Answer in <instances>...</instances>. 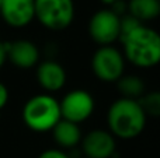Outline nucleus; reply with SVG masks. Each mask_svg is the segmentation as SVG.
Listing matches in <instances>:
<instances>
[{
    "label": "nucleus",
    "mask_w": 160,
    "mask_h": 158,
    "mask_svg": "<svg viewBox=\"0 0 160 158\" xmlns=\"http://www.w3.org/2000/svg\"><path fill=\"white\" fill-rule=\"evenodd\" d=\"M21 116L25 126L32 132H49L62 119L59 101L47 92L34 95L24 104Z\"/></svg>",
    "instance_id": "7ed1b4c3"
},
{
    "label": "nucleus",
    "mask_w": 160,
    "mask_h": 158,
    "mask_svg": "<svg viewBox=\"0 0 160 158\" xmlns=\"http://www.w3.org/2000/svg\"><path fill=\"white\" fill-rule=\"evenodd\" d=\"M117 86H118V90L121 92L122 98L138 101L145 94V83L138 76H133V74L125 76L124 74L117 81Z\"/></svg>",
    "instance_id": "4468645a"
},
{
    "label": "nucleus",
    "mask_w": 160,
    "mask_h": 158,
    "mask_svg": "<svg viewBox=\"0 0 160 158\" xmlns=\"http://www.w3.org/2000/svg\"><path fill=\"white\" fill-rule=\"evenodd\" d=\"M37 81L47 94H52L63 88L66 83V72L58 62L45 60L37 67Z\"/></svg>",
    "instance_id": "9b49d317"
},
{
    "label": "nucleus",
    "mask_w": 160,
    "mask_h": 158,
    "mask_svg": "<svg viewBox=\"0 0 160 158\" xmlns=\"http://www.w3.org/2000/svg\"><path fill=\"white\" fill-rule=\"evenodd\" d=\"M119 18L111 8H102L88 21V35L100 46H111L119 38Z\"/></svg>",
    "instance_id": "0eeeda50"
},
{
    "label": "nucleus",
    "mask_w": 160,
    "mask_h": 158,
    "mask_svg": "<svg viewBox=\"0 0 160 158\" xmlns=\"http://www.w3.org/2000/svg\"><path fill=\"white\" fill-rule=\"evenodd\" d=\"M127 8L129 16L143 24V21H150L159 17L160 0H129Z\"/></svg>",
    "instance_id": "ddd939ff"
},
{
    "label": "nucleus",
    "mask_w": 160,
    "mask_h": 158,
    "mask_svg": "<svg viewBox=\"0 0 160 158\" xmlns=\"http://www.w3.org/2000/svg\"><path fill=\"white\" fill-rule=\"evenodd\" d=\"M146 119L138 101L122 97L111 104L107 114L110 133L124 140L138 137L146 126Z\"/></svg>",
    "instance_id": "f257e3e1"
},
{
    "label": "nucleus",
    "mask_w": 160,
    "mask_h": 158,
    "mask_svg": "<svg viewBox=\"0 0 160 158\" xmlns=\"http://www.w3.org/2000/svg\"><path fill=\"white\" fill-rule=\"evenodd\" d=\"M124 58L141 69H149L160 60V36L158 31L141 24L121 41Z\"/></svg>",
    "instance_id": "f03ea898"
},
{
    "label": "nucleus",
    "mask_w": 160,
    "mask_h": 158,
    "mask_svg": "<svg viewBox=\"0 0 160 158\" xmlns=\"http://www.w3.org/2000/svg\"><path fill=\"white\" fill-rule=\"evenodd\" d=\"M0 16L10 27H25L35 18L34 0H2Z\"/></svg>",
    "instance_id": "1a4fd4ad"
},
{
    "label": "nucleus",
    "mask_w": 160,
    "mask_h": 158,
    "mask_svg": "<svg viewBox=\"0 0 160 158\" xmlns=\"http://www.w3.org/2000/svg\"><path fill=\"white\" fill-rule=\"evenodd\" d=\"M142 111L146 116H159L160 115V94L156 91H152L149 94H143L138 100Z\"/></svg>",
    "instance_id": "2eb2a0df"
},
{
    "label": "nucleus",
    "mask_w": 160,
    "mask_h": 158,
    "mask_svg": "<svg viewBox=\"0 0 160 158\" xmlns=\"http://www.w3.org/2000/svg\"><path fill=\"white\" fill-rule=\"evenodd\" d=\"M101 2H104V3H107V4H112V3H117V2H121V0H101Z\"/></svg>",
    "instance_id": "6ab92c4d"
},
{
    "label": "nucleus",
    "mask_w": 160,
    "mask_h": 158,
    "mask_svg": "<svg viewBox=\"0 0 160 158\" xmlns=\"http://www.w3.org/2000/svg\"><path fill=\"white\" fill-rule=\"evenodd\" d=\"M59 108H61L62 119L79 125L93 115L96 101L88 91L76 88L69 91L59 101Z\"/></svg>",
    "instance_id": "423d86ee"
},
{
    "label": "nucleus",
    "mask_w": 160,
    "mask_h": 158,
    "mask_svg": "<svg viewBox=\"0 0 160 158\" xmlns=\"http://www.w3.org/2000/svg\"><path fill=\"white\" fill-rule=\"evenodd\" d=\"M34 7L35 18L52 31L65 30L75 18L73 0H34Z\"/></svg>",
    "instance_id": "20e7f679"
},
{
    "label": "nucleus",
    "mask_w": 160,
    "mask_h": 158,
    "mask_svg": "<svg viewBox=\"0 0 160 158\" xmlns=\"http://www.w3.org/2000/svg\"><path fill=\"white\" fill-rule=\"evenodd\" d=\"M82 150L86 158H111L117 150L115 137L108 130H91L82 137Z\"/></svg>",
    "instance_id": "6e6552de"
},
{
    "label": "nucleus",
    "mask_w": 160,
    "mask_h": 158,
    "mask_svg": "<svg viewBox=\"0 0 160 158\" xmlns=\"http://www.w3.org/2000/svg\"><path fill=\"white\" fill-rule=\"evenodd\" d=\"M51 132H52L53 142L62 148L73 150L82 142V130L79 125L69 122V120L61 119Z\"/></svg>",
    "instance_id": "f8f14e48"
},
{
    "label": "nucleus",
    "mask_w": 160,
    "mask_h": 158,
    "mask_svg": "<svg viewBox=\"0 0 160 158\" xmlns=\"http://www.w3.org/2000/svg\"><path fill=\"white\" fill-rule=\"evenodd\" d=\"M8 102V90L3 83H0V111L7 105Z\"/></svg>",
    "instance_id": "f3484780"
},
{
    "label": "nucleus",
    "mask_w": 160,
    "mask_h": 158,
    "mask_svg": "<svg viewBox=\"0 0 160 158\" xmlns=\"http://www.w3.org/2000/svg\"><path fill=\"white\" fill-rule=\"evenodd\" d=\"M0 3H2V0H0Z\"/></svg>",
    "instance_id": "aec40b11"
},
{
    "label": "nucleus",
    "mask_w": 160,
    "mask_h": 158,
    "mask_svg": "<svg viewBox=\"0 0 160 158\" xmlns=\"http://www.w3.org/2000/svg\"><path fill=\"white\" fill-rule=\"evenodd\" d=\"M7 60L16 67L22 70L37 66L39 60V50L34 42L28 39H17L14 42H6Z\"/></svg>",
    "instance_id": "9d476101"
},
{
    "label": "nucleus",
    "mask_w": 160,
    "mask_h": 158,
    "mask_svg": "<svg viewBox=\"0 0 160 158\" xmlns=\"http://www.w3.org/2000/svg\"><path fill=\"white\" fill-rule=\"evenodd\" d=\"M91 70L100 81L117 83L124 76L125 58L114 46H100L91 59Z\"/></svg>",
    "instance_id": "39448f33"
},
{
    "label": "nucleus",
    "mask_w": 160,
    "mask_h": 158,
    "mask_svg": "<svg viewBox=\"0 0 160 158\" xmlns=\"http://www.w3.org/2000/svg\"><path fill=\"white\" fill-rule=\"evenodd\" d=\"M38 158H70V156L59 148H49L39 154Z\"/></svg>",
    "instance_id": "dca6fc26"
},
{
    "label": "nucleus",
    "mask_w": 160,
    "mask_h": 158,
    "mask_svg": "<svg viewBox=\"0 0 160 158\" xmlns=\"http://www.w3.org/2000/svg\"><path fill=\"white\" fill-rule=\"evenodd\" d=\"M7 60V49H6V42L0 41V69Z\"/></svg>",
    "instance_id": "a211bd4d"
}]
</instances>
